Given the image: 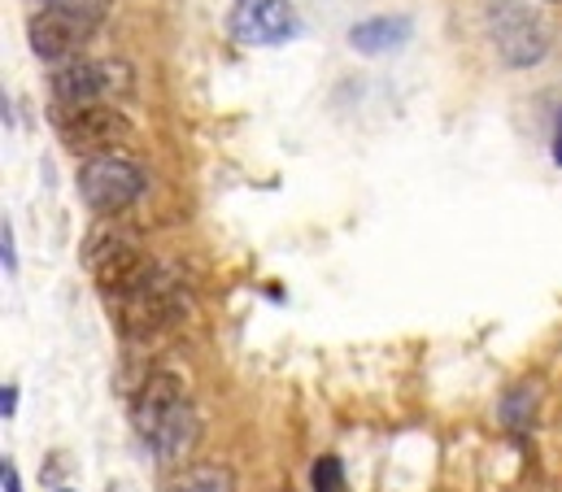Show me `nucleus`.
Segmentation results:
<instances>
[{"label": "nucleus", "mask_w": 562, "mask_h": 492, "mask_svg": "<svg viewBox=\"0 0 562 492\" xmlns=\"http://www.w3.org/2000/svg\"><path fill=\"white\" fill-rule=\"evenodd\" d=\"M83 266L88 275L97 279L105 305L132 297L136 288H144L153 279V261L140 248V241L132 232H119V227H97L88 241H83Z\"/></svg>", "instance_id": "obj_2"}, {"label": "nucleus", "mask_w": 562, "mask_h": 492, "mask_svg": "<svg viewBox=\"0 0 562 492\" xmlns=\"http://www.w3.org/2000/svg\"><path fill=\"white\" fill-rule=\"evenodd\" d=\"M79 197L92 214H123L132 210L148 188V175H144L136 161L110 153V157H92L79 166Z\"/></svg>", "instance_id": "obj_5"}, {"label": "nucleus", "mask_w": 562, "mask_h": 492, "mask_svg": "<svg viewBox=\"0 0 562 492\" xmlns=\"http://www.w3.org/2000/svg\"><path fill=\"white\" fill-rule=\"evenodd\" d=\"M132 423L161 467L183 462V454L196 445V410L188 401V383L175 370H153L132 401Z\"/></svg>", "instance_id": "obj_1"}, {"label": "nucleus", "mask_w": 562, "mask_h": 492, "mask_svg": "<svg viewBox=\"0 0 562 492\" xmlns=\"http://www.w3.org/2000/svg\"><path fill=\"white\" fill-rule=\"evenodd\" d=\"M110 492H123V489H110Z\"/></svg>", "instance_id": "obj_19"}, {"label": "nucleus", "mask_w": 562, "mask_h": 492, "mask_svg": "<svg viewBox=\"0 0 562 492\" xmlns=\"http://www.w3.org/2000/svg\"><path fill=\"white\" fill-rule=\"evenodd\" d=\"M296 31H301V18L288 0H236L232 9V35L240 44L276 48V44H288Z\"/></svg>", "instance_id": "obj_8"}, {"label": "nucleus", "mask_w": 562, "mask_h": 492, "mask_svg": "<svg viewBox=\"0 0 562 492\" xmlns=\"http://www.w3.org/2000/svg\"><path fill=\"white\" fill-rule=\"evenodd\" d=\"M554 161L562 166V119H559V135H554Z\"/></svg>", "instance_id": "obj_17"}, {"label": "nucleus", "mask_w": 562, "mask_h": 492, "mask_svg": "<svg viewBox=\"0 0 562 492\" xmlns=\"http://www.w3.org/2000/svg\"><path fill=\"white\" fill-rule=\"evenodd\" d=\"M488 22H493V40H497V53L510 62V66H532L546 57V31L541 22L519 9L515 0H497L488 9Z\"/></svg>", "instance_id": "obj_9"}, {"label": "nucleus", "mask_w": 562, "mask_h": 492, "mask_svg": "<svg viewBox=\"0 0 562 492\" xmlns=\"http://www.w3.org/2000/svg\"><path fill=\"white\" fill-rule=\"evenodd\" d=\"M166 492H236V489H232V476L223 467H192V471H183V480H175Z\"/></svg>", "instance_id": "obj_11"}, {"label": "nucleus", "mask_w": 562, "mask_h": 492, "mask_svg": "<svg viewBox=\"0 0 562 492\" xmlns=\"http://www.w3.org/2000/svg\"><path fill=\"white\" fill-rule=\"evenodd\" d=\"M57 492H70V489H57Z\"/></svg>", "instance_id": "obj_18"}, {"label": "nucleus", "mask_w": 562, "mask_h": 492, "mask_svg": "<svg viewBox=\"0 0 562 492\" xmlns=\"http://www.w3.org/2000/svg\"><path fill=\"white\" fill-rule=\"evenodd\" d=\"M411 18H371V22H358L353 31H349V44L358 48V53H393V48H402L406 40H411Z\"/></svg>", "instance_id": "obj_10"}, {"label": "nucleus", "mask_w": 562, "mask_h": 492, "mask_svg": "<svg viewBox=\"0 0 562 492\" xmlns=\"http://www.w3.org/2000/svg\"><path fill=\"white\" fill-rule=\"evenodd\" d=\"M13 410H18V388L4 383V388H0V418H13Z\"/></svg>", "instance_id": "obj_15"}, {"label": "nucleus", "mask_w": 562, "mask_h": 492, "mask_svg": "<svg viewBox=\"0 0 562 492\" xmlns=\"http://www.w3.org/2000/svg\"><path fill=\"white\" fill-rule=\"evenodd\" d=\"M0 484H4V492H22V480H18V467L4 458L0 462Z\"/></svg>", "instance_id": "obj_16"}, {"label": "nucleus", "mask_w": 562, "mask_h": 492, "mask_svg": "<svg viewBox=\"0 0 562 492\" xmlns=\"http://www.w3.org/2000/svg\"><path fill=\"white\" fill-rule=\"evenodd\" d=\"M110 314H114V323H119V332L127 340H153V336H161L166 327H175L188 314V292H183V283L175 275L153 270V279L144 288H136L132 297L114 301Z\"/></svg>", "instance_id": "obj_3"}, {"label": "nucleus", "mask_w": 562, "mask_h": 492, "mask_svg": "<svg viewBox=\"0 0 562 492\" xmlns=\"http://www.w3.org/2000/svg\"><path fill=\"white\" fill-rule=\"evenodd\" d=\"M53 131L75 157H110L132 139V123L119 105H53Z\"/></svg>", "instance_id": "obj_4"}, {"label": "nucleus", "mask_w": 562, "mask_h": 492, "mask_svg": "<svg viewBox=\"0 0 562 492\" xmlns=\"http://www.w3.org/2000/svg\"><path fill=\"white\" fill-rule=\"evenodd\" d=\"M310 480H314V492H340L345 489V467H340V458H331V454L318 458Z\"/></svg>", "instance_id": "obj_12"}, {"label": "nucleus", "mask_w": 562, "mask_h": 492, "mask_svg": "<svg viewBox=\"0 0 562 492\" xmlns=\"http://www.w3.org/2000/svg\"><path fill=\"white\" fill-rule=\"evenodd\" d=\"M0 257H4V275H13L18 257H13V232H9V223L0 227Z\"/></svg>", "instance_id": "obj_14"}, {"label": "nucleus", "mask_w": 562, "mask_h": 492, "mask_svg": "<svg viewBox=\"0 0 562 492\" xmlns=\"http://www.w3.org/2000/svg\"><path fill=\"white\" fill-rule=\"evenodd\" d=\"M97 22L83 18V13H70V9H40L31 13L26 22V40H31V53L40 62H79V48L92 40Z\"/></svg>", "instance_id": "obj_7"}, {"label": "nucleus", "mask_w": 562, "mask_h": 492, "mask_svg": "<svg viewBox=\"0 0 562 492\" xmlns=\"http://www.w3.org/2000/svg\"><path fill=\"white\" fill-rule=\"evenodd\" d=\"M53 105H114V97L132 92L127 62H70L48 75Z\"/></svg>", "instance_id": "obj_6"}, {"label": "nucleus", "mask_w": 562, "mask_h": 492, "mask_svg": "<svg viewBox=\"0 0 562 492\" xmlns=\"http://www.w3.org/2000/svg\"><path fill=\"white\" fill-rule=\"evenodd\" d=\"M40 4H44V9H70V13H83V18L101 22L114 0H40Z\"/></svg>", "instance_id": "obj_13"}]
</instances>
